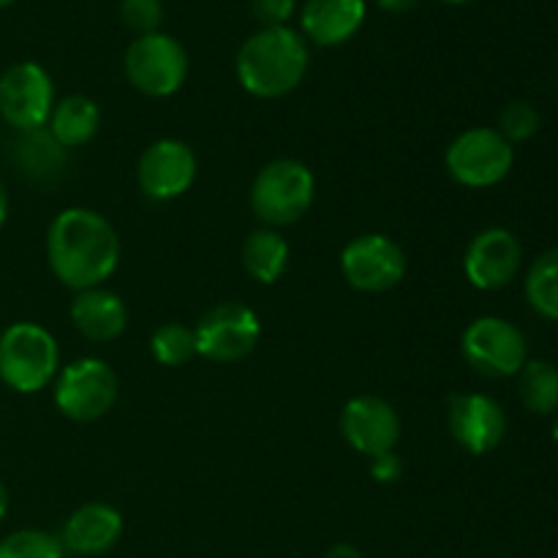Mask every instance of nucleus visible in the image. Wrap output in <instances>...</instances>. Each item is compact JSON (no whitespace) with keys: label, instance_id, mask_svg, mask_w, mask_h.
I'll use <instances>...</instances> for the list:
<instances>
[{"label":"nucleus","instance_id":"f8f14e48","mask_svg":"<svg viewBox=\"0 0 558 558\" xmlns=\"http://www.w3.org/2000/svg\"><path fill=\"white\" fill-rule=\"evenodd\" d=\"M196 153L180 140H158L136 163V183L147 199L169 202L183 196L196 180Z\"/></svg>","mask_w":558,"mask_h":558},{"label":"nucleus","instance_id":"6e6552de","mask_svg":"<svg viewBox=\"0 0 558 558\" xmlns=\"http://www.w3.org/2000/svg\"><path fill=\"white\" fill-rule=\"evenodd\" d=\"M463 360L477 374L490 379H510L521 374L529 360L523 332L501 316H480L461 336Z\"/></svg>","mask_w":558,"mask_h":558},{"label":"nucleus","instance_id":"c756f323","mask_svg":"<svg viewBox=\"0 0 558 558\" xmlns=\"http://www.w3.org/2000/svg\"><path fill=\"white\" fill-rule=\"evenodd\" d=\"M325 558H363V554H360L357 545L336 543V545H332V548H327Z\"/></svg>","mask_w":558,"mask_h":558},{"label":"nucleus","instance_id":"bb28decb","mask_svg":"<svg viewBox=\"0 0 558 558\" xmlns=\"http://www.w3.org/2000/svg\"><path fill=\"white\" fill-rule=\"evenodd\" d=\"M120 16L136 36L158 33V27L163 25V3L161 0H120Z\"/></svg>","mask_w":558,"mask_h":558},{"label":"nucleus","instance_id":"ddd939ff","mask_svg":"<svg viewBox=\"0 0 558 558\" xmlns=\"http://www.w3.org/2000/svg\"><path fill=\"white\" fill-rule=\"evenodd\" d=\"M447 425L452 439L469 456H488L505 441L507 414L496 398L483 392H458L447 407Z\"/></svg>","mask_w":558,"mask_h":558},{"label":"nucleus","instance_id":"473e14b6","mask_svg":"<svg viewBox=\"0 0 558 558\" xmlns=\"http://www.w3.org/2000/svg\"><path fill=\"white\" fill-rule=\"evenodd\" d=\"M5 512H9V490H5L3 480H0V521L5 518Z\"/></svg>","mask_w":558,"mask_h":558},{"label":"nucleus","instance_id":"6ab92c4d","mask_svg":"<svg viewBox=\"0 0 558 558\" xmlns=\"http://www.w3.org/2000/svg\"><path fill=\"white\" fill-rule=\"evenodd\" d=\"M14 163L27 180L38 185L54 183L63 178L65 147L49 134V129L16 131L14 140Z\"/></svg>","mask_w":558,"mask_h":558},{"label":"nucleus","instance_id":"5701e85b","mask_svg":"<svg viewBox=\"0 0 558 558\" xmlns=\"http://www.w3.org/2000/svg\"><path fill=\"white\" fill-rule=\"evenodd\" d=\"M526 300L543 319L558 322V248L545 251L526 272Z\"/></svg>","mask_w":558,"mask_h":558},{"label":"nucleus","instance_id":"9d476101","mask_svg":"<svg viewBox=\"0 0 558 558\" xmlns=\"http://www.w3.org/2000/svg\"><path fill=\"white\" fill-rule=\"evenodd\" d=\"M196 354L210 363H240L256 349L262 322L256 311L243 303H221L207 311L194 327Z\"/></svg>","mask_w":558,"mask_h":558},{"label":"nucleus","instance_id":"2f4dec72","mask_svg":"<svg viewBox=\"0 0 558 558\" xmlns=\"http://www.w3.org/2000/svg\"><path fill=\"white\" fill-rule=\"evenodd\" d=\"M5 218H9V191H5V185L0 183V229H3Z\"/></svg>","mask_w":558,"mask_h":558},{"label":"nucleus","instance_id":"1a4fd4ad","mask_svg":"<svg viewBox=\"0 0 558 558\" xmlns=\"http://www.w3.org/2000/svg\"><path fill=\"white\" fill-rule=\"evenodd\" d=\"M407 254L392 238L379 232L360 234L341 251V272L357 292L381 294L407 278Z\"/></svg>","mask_w":558,"mask_h":558},{"label":"nucleus","instance_id":"f03ea898","mask_svg":"<svg viewBox=\"0 0 558 558\" xmlns=\"http://www.w3.org/2000/svg\"><path fill=\"white\" fill-rule=\"evenodd\" d=\"M311 54L303 33L289 25L262 27L240 47L234 71L245 93L256 98H281L300 87Z\"/></svg>","mask_w":558,"mask_h":558},{"label":"nucleus","instance_id":"393cba45","mask_svg":"<svg viewBox=\"0 0 558 558\" xmlns=\"http://www.w3.org/2000/svg\"><path fill=\"white\" fill-rule=\"evenodd\" d=\"M0 558H65L60 537L41 529H20L0 539Z\"/></svg>","mask_w":558,"mask_h":558},{"label":"nucleus","instance_id":"2eb2a0df","mask_svg":"<svg viewBox=\"0 0 558 558\" xmlns=\"http://www.w3.org/2000/svg\"><path fill=\"white\" fill-rule=\"evenodd\" d=\"M341 434L360 456H385L401 441V417L385 398L357 396L343 407Z\"/></svg>","mask_w":558,"mask_h":558},{"label":"nucleus","instance_id":"412c9836","mask_svg":"<svg viewBox=\"0 0 558 558\" xmlns=\"http://www.w3.org/2000/svg\"><path fill=\"white\" fill-rule=\"evenodd\" d=\"M243 267L254 281L276 283L289 267V243L278 229H254L243 243Z\"/></svg>","mask_w":558,"mask_h":558},{"label":"nucleus","instance_id":"dca6fc26","mask_svg":"<svg viewBox=\"0 0 558 558\" xmlns=\"http://www.w3.org/2000/svg\"><path fill=\"white\" fill-rule=\"evenodd\" d=\"M123 537V515L112 505L90 501L69 515L60 532L65 554L74 556H101L109 554Z\"/></svg>","mask_w":558,"mask_h":558},{"label":"nucleus","instance_id":"4be33fe9","mask_svg":"<svg viewBox=\"0 0 558 558\" xmlns=\"http://www.w3.org/2000/svg\"><path fill=\"white\" fill-rule=\"evenodd\" d=\"M518 396L534 414L558 412V368L550 360H526L518 374Z\"/></svg>","mask_w":558,"mask_h":558},{"label":"nucleus","instance_id":"c9c22d12","mask_svg":"<svg viewBox=\"0 0 558 558\" xmlns=\"http://www.w3.org/2000/svg\"><path fill=\"white\" fill-rule=\"evenodd\" d=\"M14 3V0H0V9H5V5H11Z\"/></svg>","mask_w":558,"mask_h":558},{"label":"nucleus","instance_id":"b1692460","mask_svg":"<svg viewBox=\"0 0 558 558\" xmlns=\"http://www.w3.org/2000/svg\"><path fill=\"white\" fill-rule=\"evenodd\" d=\"M153 360L167 368H180L196 357V332L183 322H167L150 336Z\"/></svg>","mask_w":558,"mask_h":558},{"label":"nucleus","instance_id":"f3484780","mask_svg":"<svg viewBox=\"0 0 558 558\" xmlns=\"http://www.w3.org/2000/svg\"><path fill=\"white\" fill-rule=\"evenodd\" d=\"M71 325L87 341L107 343L125 332L129 308H125L123 298L114 294L112 289L93 287L85 292H76L74 303H71Z\"/></svg>","mask_w":558,"mask_h":558},{"label":"nucleus","instance_id":"0eeeda50","mask_svg":"<svg viewBox=\"0 0 558 558\" xmlns=\"http://www.w3.org/2000/svg\"><path fill=\"white\" fill-rule=\"evenodd\" d=\"M515 150L496 129H466L450 142L445 153V167L458 185L466 189H490L510 174Z\"/></svg>","mask_w":558,"mask_h":558},{"label":"nucleus","instance_id":"e433bc0d","mask_svg":"<svg viewBox=\"0 0 558 558\" xmlns=\"http://www.w3.org/2000/svg\"><path fill=\"white\" fill-rule=\"evenodd\" d=\"M556 558H558V556H556Z\"/></svg>","mask_w":558,"mask_h":558},{"label":"nucleus","instance_id":"a878e982","mask_svg":"<svg viewBox=\"0 0 558 558\" xmlns=\"http://www.w3.org/2000/svg\"><path fill=\"white\" fill-rule=\"evenodd\" d=\"M499 131L510 145L532 140L539 131V112L529 101H510L499 112Z\"/></svg>","mask_w":558,"mask_h":558},{"label":"nucleus","instance_id":"aec40b11","mask_svg":"<svg viewBox=\"0 0 558 558\" xmlns=\"http://www.w3.org/2000/svg\"><path fill=\"white\" fill-rule=\"evenodd\" d=\"M101 129V109L87 96H65L54 101L52 114H49V134L65 147L87 145Z\"/></svg>","mask_w":558,"mask_h":558},{"label":"nucleus","instance_id":"c85d7f7f","mask_svg":"<svg viewBox=\"0 0 558 558\" xmlns=\"http://www.w3.org/2000/svg\"><path fill=\"white\" fill-rule=\"evenodd\" d=\"M371 474H374L376 483H398L403 474V461L396 456V450L376 456L371 458Z\"/></svg>","mask_w":558,"mask_h":558},{"label":"nucleus","instance_id":"4468645a","mask_svg":"<svg viewBox=\"0 0 558 558\" xmlns=\"http://www.w3.org/2000/svg\"><path fill=\"white\" fill-rule=\"evenodd\" d=\"M521 262L523 248L515 234L505 227H488L469 243L463 254V272L474 289L496 292L515 281Z\"/></svg>","mask_w":558,"mask_h":558},{"label":"nucleus","instance_id":"423d86ee","mask_svg":"<svg viewBox=\"0 0 558 558\" xmlns=\"http://www.w3.org/2000/svg\"><path fill=\"white\" fill-rule=\"evenodd\" d=\"M118 374L98 357H80L54 379V407L74 423H96L118 401Z\"/></svg>","mask_w":558,"mask_h":558},{"label":"nucleus","instance_id":"a211bd4d","mask_svg":"<svg viewBox=\"0 0 558 558\" xmlns=\"http://www.w3.org/2000/svg\"><path fill=\"white\" fill-rule=\"evenodd\" d=\"M365 22V0H305L300 11L303 38L319 47L347 44Z\"/></svg>","mask_w":558,"mask_h":558},{"label":"nucleus","instance_id":"f257e3e1","mask_svg":"<svg viewBox=\"0 0 558 558\" xmlns=\"http://www.w3.org/2000/svg\"><path fill=\"white\" fill-rule=\"evenodd\" d=\"M47 259L54 278L74 292L104 287L118 270L120 238L90 207H65L47 229Z\"/></svg>","mask_w":558,"mask_h":558},{"label":"nucleus","instance_id":"72a5a7b5","mask_svg":"<svg viewBox=\"0 0 558 558\" xmlns=\"http://www.w3.org/2000/svg\"><path fill=\"white\" fill-rule=\"evenodd\" d=\"M441 3H450V5H463V3H469V0H441Z\"/></svg>","mask_w":558,"mask_h":558},{"label":"nucleus","instance_id":"cd10ccee","mask_svg":"<svg viewBox=\"0 0 558 558\" xmlns=\"http://www.w3.org/2000/svg\"><path fill=\"white\" fill-rule=\"evenodd\" d=\"M251 9H254V16L262 25L278 27L292 20L298 0H251Z\"/></svg>","mask_w":558,"mask_h":558},{"label":"nucleus","instance_id":"7ed1b4c3","mask_svg":"<svg viewBox=\"0 0 558 558\" xmlns=\"http://www.w3.org/2000/svg\"><path fill=\"white\" fill-rule=\"evenodd\" d=\"M60 374V347L47 327L16 322L0 332V381L20 396H33Z\"/></svg>","mask_w":558,"mask_h":558},{"label":"nucleus","instance_id":"7c9ffc66","mask_svg":"<svg viewBox=\"0 0 558 558\" xmlns=\"http://www.w3.org/2000/svg\"><path fill=\"white\" fill-rule=\"evenodd\" d=\"M417 3L420 0H376V5L385 11H390V14H403V11H412Z\"/></svg>","mask_w":558,"mask_h":558},{"label":"nucleus","instance_id":"f704fd0d","mask_svg":"<svg viewBox=\"0 0 558 558\" xmlns=\"http://www.w3.org/2000/svg\"><path fill=\"white\" fill-rule=\"evenodd\" d=\"M554 441L558 445V412H556V423H554Z\"/></svg>","mask_w":558,"mask_h":558},{"label":"nucleus","instance_id":"9b49d317","mask_svg":"<svg viewBox=\"0 0 558 558\" xmlns=\"http://www.w3.org/2000/svg\"><path fill=\"white\" fill-rule=\"evenodd\" d=\"M54 109V85L47 69L33 60L9 65L0 74V118L14 131L41 129Z\"/></svg>","mask_w":558,"mask_h":558},{"label":"nucleus","instance_id":"39448f33","mask_svg":"<svg viewBox=\"0 0 558 558\" xmlns=\"http://www.w3.org/2000/svg\"><path fill=\"white\" fill-rule=\"evenodd\" d=\"M189 52L183 44L167 33L136 36L125 49V80L131 87L150 98L174 96L189 76Z\"/></svg>","mask_w":558,"mask_h":558},{"label":"nucleus","instance_id":"20e7f679","mask_svg":"<svg viewBox=\"0 0 558 558\" xmlns=\"http://www.w3.org/2000/svg\"><path fill=\"white\" fill-rule=\"evenodd\" d=\"M316 178L298 158L265 163L251 183V210L270 229L292 227L314 207Z\"/></svg>","mask_w":558,"mask_h":558}]
</instances>
